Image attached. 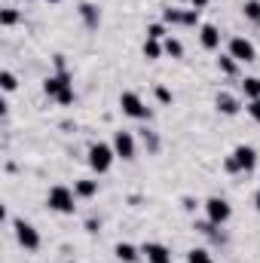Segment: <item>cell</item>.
<instances>
[{
    "instance_id": "obj_16",
    "label": "cell",
    "mask_w": 260,
    "mask_h": 263,
    "mask_svg": "<svg viewBox=\"0 0 260 263\" xmlns=\"http://www.w3.org/2000/svg\"><path fill=\"white\" fill-rule=\"evenodd\" d=\"M162 52H165V49H162V40H150V37L144 40V59H147V62H156Z\"/></svg>"
},
{
    "instance_id": "obj_3",
    "label": "cell",
    "mask_w": 260,
    "mask_h": 263,
    "mask_svg": "<svg viewBox=\"0 0 260 263\" xmlns=\"http://www.w3.org/2000/svg\"><path fill=\"white\" fill-rule=\"evenodd\" d=\"M114 159H117V153H114V144H104V141H98V144H92V147H89V168H92V172H98V175L110 172Z\"/></svg>"
},
{
    "instance_id": "obj_12",
    "label": "cell",
    "mask_w": 260,
    "mask_h": 263,
    "mask_svg": "<svg viewBox=\"0 0 260 263\" xmlns=\"http://www.w3.org/2000/svg\"><path fill=\"white\" fill-rule=\"evenodd\" d=\"M214 104H217V110H220L224 117H236V114H239V98L230 95V92H220Z\"/></svg>"
},
{
    "instance_id": "obj_26",
    "label": "cell",
    "mask_w": 260,
    "mask_h": 263,
    "mask_svg": "<svg viewBox=\"0 0 260 263\" xmlns=\"http://www.w3.org/2000/svg\"><path fill=\"white\" fill-rule=\"evenodd\" d=\"M248 114H251V120L254 123H260V98H254V101H248V107H245Z\"/></svg>"
},
{
    "instance_id": "obj_28",
    "label": "cell",
    "mask_w": 260,
    "mask_h": 263,
    "mask_svg": "<svg viewBox=\"0 0 260 263\" xmlns=\"http://www.w3.org/2000/svg\"><path fill=\"white\" fill-rule=\"evenodd\" d=\"M190 6H193V9H205V6H208V0H190Z\"/></svg>"
},
{
    "instance_id": "obj_4",
    "label": "cell",
    "mask_w": 260,
    "mask_h": 263,
    "mask_svg": "<svg viewBox=\"0 0 260 263\" xmlns=\"http://www.w3.org/2000/svg\"><path fill=\"white\" fill-rule=\"evenodd\" d=\"M254 168H257V150L248 144H239L227 159V172H254Z\"/></svg>"
},
{
    "instance_id": "obj_29",
    "label": "cell",
    "mask_w": 260,
    "mask_h": 263,
    "mask_svg": "<svg viewBox=\"0 0 260 263\" xmlns=\"http://www.w3.org/2000/svg\"><path fill=\"white\" fill-rule=\"evenodd\" d=\"M254 208H257V214H260V193L254 196Z\"/></svg>"
},
{
    "instance_id": "obj_23",
    "label": "cell",
    "mask_w": 260,
    "mask_h": 263,
    "mask_svg": "<svg viewBox=\"0 0 260 263\" xmlns=\"http://www.w3.org/2000/svg\"><path fill=\"white\" fill-rule=\"evenodd\" d=\"M236 65H239V62H236L233 55H220V59H217V67H220L224 73H236Z\"/></svg>"
},
{
    "instance_id": "obj_2",
    "label": "cell",
    "mask_w": 260,
    "mask_h": 263,
    "mask_svg": "<svg viewBox=\"0 0 260 263\" xmlns=\"http://www.w3.org/2000/svg\"><path fill=\"white\" fill-rule=\"evenodd\" d=\"M46 205H49V211H55V214H73L77 211V193L65 187V184H55L49 193H46Z\"/></svg>"
},
{
    "instance_id": "obj_27",
    "label": "cell",
    "mask_w": 260,
    "mask_h": 263,
    "mask_svg": "<svg viewBox=\"0 0 260 263\" xmlns=\"http://www.w3.org/2000/svg\"><path fill=\"white\" fill-rule=\"evenodd\" d=\"M199 22V9H187L184 12V25H196Z\"/></svg>"
},
{
    "instance_id": "obj_19",
    "label": "cell",
    "mask_w": 260,
    "mask_h": 263,
    "mask_svg": "<svg viewBox=\"0 0 260 263\" xmlns=\"http://www.w3.org/2000/svg\"><path fill=\"white\" fill-rule=\"evenodd\" d=\"M242 15H245L248 22L260 25V0H245V6H242Z\"/></svg>"
},
{
    "instance_id": "obj_8",
    "label": "cell",
    "mask_w": 260,
    "mask_h": 263,
    "mask_svg": "<svg viewBox=\"0 0 260 263\" xmlns=\"http://www.w3.org/2000/svg\"><path fill=\"white\" fill-rule=\"evenodd\" d=\"M12 230H15V239L25 251H37L40 248V233L28 223V220H12Z\"/></svg>"
},
{
    "instance_id": "obj_6",
    "label": "cell",
    "mask_w": 260,
    "mask_h": 263,
    "mask_svg": "<svg viewBox=\"0 0 260 263\" xmlns=\"http://www.w3.org/2000/svg\"><path fill=\"white\" fill-rule=\"evenodd\" d=\"M120 107H123V114L132 117V120H150V107L141 101L138 92H123L120 95Z\"/></svg>"
},
{
    "instance_id": "obj_5",
    "label": "cell",
    "mask_w": 260,
    "mask_h": 263,
    "mask_svg": "<svg viewBox=\"0 0 260 263\" xmlns=\"http://www.w3.org/2000/svg\"><path fill=\"white\" fill-rule=\"evenodd\" d=\"M205 214H208V223L224 227V223L233 217V208H230V202H227V199L211 196V199H205Z\"/></svg>"
},
{
    "instance_id": "obj_31",
    "label": "cell",
    "mask_w": 260,
    "mask_h": 263,
    "mask_svg": "<svg viewBox=\"0 0 260 263\" xmlns=\"http://www.w3.org/2000/svg\"><path fill=\"white\" fill-rule=\"evenodd\" d=\"M49 3H59V0H49Z\"/></svg>"
},
{
    "instance_id": "obj_18",
    "label": "cell",
    "mask_w": 260,
    "mask_h": 263,
    "mask_svg": "<svg viewBox=\"0 0 260 263\" xmlns=\"http://www.w3.org/2000/svg\"><path fill=\"white\" fill-rule=\"evenodd\" d=\"M162 49H165L172 59H181V55H184V43H181L178 37H165V40H162Z\"/></svg>"
},
{
    "instance_id": "obj_11",
    "label": "cell",
    "mask_w": 260,
    "mask_h": 263,
    "mask_svg": "<svg viewBox=\"0 0 260 263\" xmlns=\"http://www.w3.org/2000/svg\"><path fill=\"white\" fill-rule=\"evenodd\" d=\"M199 43H202L205 49H217V46H220V31H217V25H202V28H199Z\"/></svg>"
},
{
    "instance_id": "obj_9",
    "label": "cell",
    "mask_w": 260,
    "mask_h": 263,
    "mask_svg": "<svg viewBox=\"0 0 260 263\" xmlns=\"http://www.w3.org/2000/svg\"><path fill=\"white\" fill-rule=\"evenodd\" d=\"M114 153H117V159H126V162L135 159L138 147H135V135H132V132L120 129L117 135H114Z\"/></svg>"
},
{
    "instance_id": "obj_17",
    "label": "cell",
    "mask_w": 260,
    "mask_h": 263,
    "mask_svg": "<svg viewBox=\"0 0 260 263\" xmlns=\"http://www.w3.org/2000/svg\"><path fill=\"white\" fill-rule=\"evenodd\" d=\"M242 92H245V98H248V101L260 98V77H245V83H242Z\"/></svg>"
},
{
    "instance_id": "obj_30",
    "label": "cell",
    "mask_w": 260,
    "mask_h": 263,
    "mask_svg": "<svg viewBox=\"0 0 260 263\" xmlns=\"http://www.w3.org/2000/svg\"><path fill=\"white\" fill-rule=\"evenodd\" d=\"M178 3H190V0H178Z\"/></svg>"
},
{
    "instance_id": "obj_20",
    "label": "cell",
    "mask_w": 260,
    "mask_h": 263,
    "mask_svg": "<svg viewBox=\"0 0 260 263\" xmlns=\"http://www.w3.org/2000/svg\"><path fill=\"white\" fill-rule=\"evenodd\" d=\"M187 263H214V257L205 248H193V251H187Z\"/></svg>"
},
{
    "instance_id": "obj_24",
    "label": "cell",
    "mask_w": 260,
    "mask_h": 263,
    "mask_svg": "<svg viewBox=\"0 0 260 263\" xmlns=\"http://www.w3.org/2000/svg\"><path fill=\"white\" fill-rule=\"evenodd\" d=\"M147 37H150V40H165L169 31H165V25H150V28H147Z\"/></svg>"
},
{
    "instance_id": "obj_7",
    "label": "cell",
    "mask_w": 260,
    "mask_h": 263,
    "mask_svg": "<svg viewBox=\"0 0 260 263\" xmlns=\"http://www.w3.org/2000/svg\"><path fill=\"white\" fill-rule=\"evenodd\" d=\"M230 55H233L239 65H251V62H257V46H254L248 37H233V40H230Z\"/></svg>"
},
{
    "instance_id": "obj_1",
    "label": "cell",
    "mask_w": 260,
    "mask_h": 263,
    "mask_svg": "<svg viewBox=\"0 0 260 263\" xmlns=\"http://www.w3.org/2000/svg\"><path fill=\"white\" fill-rule=\"evenodd\" d=\"M55 67H59V73H55V77H46L43 92L67 107V104H73V83H70V73L65 70V59H62V55L55 59Z\"/></svg>"
},
{
    "instance_id": "obj_22",
    "label": "cell",
    "mask_w": 260,
    "mask_h": 263,
    "mask_svg": "<svg viewBox=\"0 0 260 263\" xmlns=\"http://www.w3.org/2000/svg\"><path fill=\"white\" fill-rule=\"evenodd\" d=\"M15 22H18V12H15L12 6H6V9L0 12V25H3V28H12Z\"/></svg>"
},
{
    "instance_id": "obj_10",
    "label": "cell",
    "mask_w": 260,
    "mask_h": 263,
    "mask_svg": "<svg viewBox=\"0 0 260 263\" xmlns=\"http://www.w3.org/2000/svg\"><path fill=\"white\" fill-rule=\"evenodd\" d=\"M141 254L147 257V263H172V251L162 245V242H147L141 248Z\"/></svg>"
},
{
    "instance_id": "obj_25",
    "label": "cell",
    "mask_w": 260,
    "mask_h": 263,
    "mask_svg": "<svg viewBox=\"0 0 260 263\" xmlns=\"http://www.w3.org/2000/svg\"><path fill=\"white\" fill-rule=\"evenodd\" d=\"M156 101H159V104H172V101H175V95H172L165 86H156Z\"/></svg>"
},
{
    "instance_id": "obj_15",
    "label": "cell",
    "mask_w": 260,
    "mask_h": 263,
    "mask_svg": "<svg viewBox=\"0 0 260 263\" xmlns=\"http://www.w3.org/2000/svg\"><path fill=\"white\" fill-rule=\"evenodd\" d=\"M73 193L80 199H92L98 193V181H77V184H73Z\"/></svg>"
},
{
    "instance_id": "obj_21",
    "label": "cell",
    "mask_w": 260,
    "mask_h": 263,
    "mask_svg": "<svg viewBox=\"0 0 260 263\" xmlns=\"http://www.w3.org/2000/svg\"><path fill=\"white\" fill-rule=\"evenodd\" d=\"M0 86H3V92H15V86H18L15 73H12V70H3V73H0Z\"/></svg>"
},
{
    "instance_id": "obj_13",
    "label": "cell",
    "mask_w": 260,
    "mask_h": 263,
    "mask_svg": "<svg viewBox=\"0 0 260 263\" xmlns=\"http://www.w3.org/2000/svg\"><path fill=\"white\" fill-rule=\"evenodd\" d=\"M114 254H117L120 263H138V254H141V251H138L135 245H129V242H120V245L114 248Z\"/></svg>"
},
{
    "instance_id": "obj_14",
    "label": "cell",
    "mask_w": 260,
    "mask_h": 263,
    "mask_svg": "<svg viewBox=\"0 0 260 263\" xmlns=\"http://www.w3.org/2000/svg\"><path fill=\"white\" fill-rule=\"evenodd\" d=\"M80 15H83V22H86L89 28H98V25H101V9H98L95 3H83V6H80Z\"/></svg>"
}]
</instances>
